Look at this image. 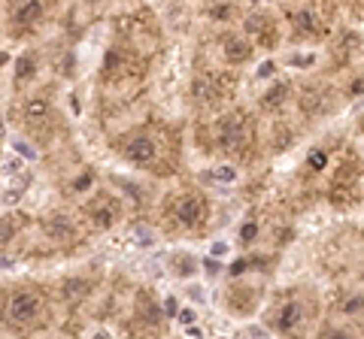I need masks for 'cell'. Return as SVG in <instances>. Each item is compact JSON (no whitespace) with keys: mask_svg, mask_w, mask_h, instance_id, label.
Listing matches in <instances>:
<instances>
[{"mask_svg":"<svg viewBox=\"0 0 364 339\" xmlns=\"http://www.w3.org/2000/svg\"><path fill=\"white\" fill-rule=\"evenodd\" d=\"M224 55H228V61L240 64V61H246V58H249V46L243 43V40H231L228 46H224Z\"/></svg>","mask_w":364,"mask_h":339,"instance_id":"obj_9","label":"cell"},{"mask_svg":"<svg viewBox=\"0 0 364 339\" xmlns=\"http://www.w3.org/2000/svg\"><path fill=\"white\" fill-rule=\"evenodd\" d=\"M176 218H179V224H182V227H195V224L203 218V200H200V197H195V194L182 197V200H179V206H176Z\"/></svg>","mask_w":364,"mask_h":339,"instance_id":"obj_2","label":"cell"},{"mask_svg":"<svg viewBox=\"0 0 364 339\" xmlns=\"http://www.w3.org/2000/svg\"><path fill=\"white\" fill-rule=\"evenodd\" d=\"M349 94H352V97H361V94H364V76L349 85Z\"/></svg>","mask_w":364,"mask_h":339,"instance_id":"obj_21","label":"cell"},{"mask_svg":"<svg viewBox=\"0 0 364 339\" xmlns=\"http://www.w3.org/2000/svg\"><path fill=\"white\" fill-rule=\"evenodd\" d=\"M6 136V124H3V115H0V139Z\"/></svg>","mask_w":364,"mask_h":339,"instance_id":"obj_34","label":"cell"},{"mask_svg":"<svg viewBox=\"0 0 364 339\" xmlns=\"http://www.w3.org/2000/svg\"><path fill=\"white\" fill-rule=\"evenodd\" d=\"M219 142L224 149H237L240 142H243V115H231V118H224L222 121V136Z\"/></svg>","mask_w":364,"mask_h":339,"instance_id":"obj_3","label":"cell"},{"mask_svg":"<svg viewBox=\"0 0 364 339\" xmlns=\"http://www.w3.org/2000/svg\"><path fill=\"white\" fill-rule=\"evenodd\" d=\"M164 309H167L170 315H176V300H173V297H167V300H164Z\"/></svg>","mask_w":364,"mask_h":339,"instance_id":"obj_29","label":"cell"},{"mask_svg":"<svg viewBox=\"0 0 364 339\" xmlns=\"http://www.w3.org/2000/svg\"><path fill=\"white\" fill-rule=\"evenodd\" d=\"M361 309H364V297H349V300L343 303V312H346V315H355V312H361Z\"/></svg>","mask_w":364,"mask_h":339,"instance_id":"obj_17","label":"cell"},{"mask_svg":"<svg viewBox=\"0 0 364 339\" xmlns=\"http://www.w3.org/2000/svg\"><path fill=\"white\" fill-rule=\"evenodd\" d=\"M103 64H107V70H115V67L121 64V58H118V52H110V55H107V61H103Z\"/></svg>","mask_w":364,"mask_h":339,"instance_id":"obj_22","label":"cell"},{"mask_svg":"<svg viewBox=\"0 0 364 339\" xmlns=\"http://www.w3.org/2000/svg\"><path fill=\"white\" fill-rule=\"evenodd\" d=\"M206 179H213V182H234L237 179V170L234 167H219V170H213Z\"/></svg>","mask_w":364,"mask_h":339,"instance_id":"obj_14","label":"cell"},{"mask_svg":"<svg viewBox=\"0 0 364 339\" xmlns=\"http://www.w3.org/2000/svg\"><path fill=\"white\" fill-rule=\"evenodd\" d=\"M19 200H22V191H15V188H12V191L6 194V203L12 206V203H19Z\"/></svg>","mask_w":364,"mask_h":339,"instance_id":"obj_28","label":"cell"},{"mask_svg":"<svg viewBox=\"0 0 364 339\" xmlns=\"http://www.w3.org/2000/svg\"><path fill=\"white\" fill-rule=\"evenodd\" d=\"M40 15H43V3H40V0H28V3H22L19 12H15V25L28 27L33 22H40Z\"/></svg>","mask_w":364,"mask_h":339,"instance_id":"obj_7","label":"cell"},{"mask_svg":"<svg viewBox=\"0 0 364 339\" xmlns=\"http://www.w3.org/2000/svg\"><path fill=\"white\" fill-rule=\"evenodd\" d=\"M203 270H206V273H210V276H216V273H219V261H213V258H210V261H206V263H203Z\"/></svg>","mask_w":364,"mask_h":339,"instance_id":"obj_27","label":"cell"},{"mask_svg":"<svg viewBox=\"0 0 364 339\" xmlns=\"http://www.w3.org/2000/svg\"><path fill=\"white\" fill-rule=\"evenodd\" d=\"M25 118H28L30 124L46 121V118H49V100H46V97H33V100L28 103V109H25Z\"/></svg>","mask_w":364,"mask_h":339,"instance_id":"obj_8","label":"cell"},{"mask_svg":"<svg viewBox=\"0 0 364 339\" xmlns=\"http://www.w3.org/2000/svg\"><path fill=\"white\" fill-rule=\"evenodd\" d=\"M273 70H276V67H273V61H264V64H261V70H258V76H261V79H267V76L273 73Z\"/></svg>","mask_w":364,"mask_h":339,"instance_id":"obj_24","label":"cell"},{"mask_svg":"<svg viewBox=\"0 0 364 339\" xmlns=\"http://www.w3.org/2000/svg\"><path fill=\"white\" fill-rule=\"evenodd\" d=\"M40 309H43L40 294L19 291V294H12L9 306H6V315H9V321H15V324H30V321L40 315Z\"/></svg>","mask_w":364,"mask_h":339,"instance_id":"obj_1","label":"cell"},{"mask_svg":"<svg viewBox=\"0 0 364 339\" xmlns=\"http://www.w3.org/2000/svg\"><path fill=\"white\" fill-rule=\"evenodd\" d=\"M137 236H140V242H143V245H149V242H152V239H149V230H143V227H137Z\"/></svg>","mask_w":364,"mask_h":339,"instance_id":"obj_30","label":"cell"},{"mask_svg":"<svg viewBox=\"0 0 364 339\" xmlns=\"http://www.w3.org/2000/svg\"><path fill=\"white\" fill-rule=\"evenodd\" d=\"M33 67H37L33 55H22L19 61H15V76H19V79H28V76H33Z\"/></svg>","mask_w":364,"mask_h":339,"instance_id":"obj_12","label":"cell"},{"mask_svg":"<svg viewBox=\"0 0 364 339\" xmlns=\"http://www.w3.org/2000/svg\"><path fill=\"white\" fill-rule=\"evenodd\" d=\"M176 315H179L182 324H192V321H195V312H192V309H182V312H176Z\"/></svg>","mask_w":364,"mask_h":339,"instance_id":"obj_26","label":"cell"},{"mask_svg":"<svg viewBox=\"0 0 364 339\" xmlns=\"http://www.w3.org/2000/svg\"><path fill=\"white\" fill-rule=\"evenodd\" d=\"M285 91H288V88H285V85H273V88H270V91H267V94L261 97V103L267 106V109H276V106H280V103L285 100Z\"/></svg>","mask_w":364,"mask_h":339,"instance_id":"obj_11","label":"cell"},{"mask_svg":"<svg viewBox=\"0 0 364 339\" xmlns=\"http://www.w3.org/2000/svg\"><path fill=\"white\" fill-rule=\"evenodd\" d=\"M213 255H224V242H216L213 245Z\"/></svg>","mask_w":364,"mask_h":339,"instance_id":"obj_33","label":"cell"},{"mask_svg":"<svg viewBox=\"0 0 364 339\" xmlns=\"http://www.w3.org/2000/svg\"><path fill=\"white\" fill-rule=\"evenodd\" d=\"M304 321V309L298 306V303H288V306H282L280 309V315H276V330H282V333H288V330H294Z\"/></svg>","mask_w":364,"mask_h":339,"instance_id":"obj_5","label":"cell"},{"mask_svg":"<svg viewBox=\"0 0 364 339\" xmlns=\"http://www.w3.org/2000/svg\"><path fill=\"white\" fill-rule=\"evenodd\" d=\"M246 263H249V261H243V258H240V261H234V266H231V276H240L243 270H246Z\"/></svg>","mask_w":364,"mask_h":339,"instance_id":"obj_25","label":"cell"},{"mask_svg":"<svg viewBox=\"0 0 364 339\" xmlns=\"http://www.w3.org/2000/svg\"><path fill=\"white\" fill-rule=\"evenodd\" d=\"M313 61H316L313 55H294V58H291V64H294V67H309Z\"/></svg>","mask_w":364,"mask_h":339,"instance_id":"obj_20","label":"cell"},{"mask_svg":"<svg viewBox=\"0 0 364 339\" xmlns=\"http://www.w3.org/2000/svg\"><path fill=\"white\" fill-rule=\"evenodd\" d=\"M255 234H258V227H255L252 221H249V224H243V230H240V242H252Z\"/></svg>","mask_w":364,"mask_h":339,"instance_id":"obj_18","label":"cell"},{"mask_svg":"<svg viewBox=\"0 0 364 339\" xmlns=\"http://www.w3.org/2000/svg\"><path fill=\"white\" fill-rule=\"evenodd\" d=\"M6 170H9V173H19V170H22V160H9Z\"/></svg>","mask_w":364,"mask_h":339,"instance_id":"obj_31","label":"cell"},{"mask_svg":"<svg viewBox=\"0 0 364 339\" xmlns=\"http://www.w3.org/2000/svg\"><path fill=\"white\" fill-rule=\"evenodd\" d=\"M91 215H94V221H97L100 227H110V224L115 221V215H118V206H115L110 197H100V200L91 206Z\"/></svg>","mask_w":364,"mask_h":339,"instance_id":"obj_6","label":"cell"},{"mask_svg":"<svg viewBox=\"0 0 364 339\" xmlns=\"http://www.w3.org/2000/svg\"><path fill=\"white\" fill-rule=\"evenodd\" d=\"M85 294V285L82 282H67V288H64V297L67 300H76V297H82Z\"/></svg>","mask_w":364,"mask_h":339,"instance_id":"obj_16","label":"cell"},{"mask_svg":"<svg viewBox=\"0 0 364 339\" xmlns=\"http://www.w3.org/2000/svg\"><path fill=\"white\" fill-rule=\"evenodd\" d=\"M0 266H3V270H9V266H12V261H6V258H0Z\"/></svg>","mask_w":364,"mask_h":339,"instance_id":"obj_35","label":"cell"},{"mask_svg":"<svg viewBox=\"0 0 364 339\" xmlns=\"http://www.w3.org/2000/svg\"><path fill=\"white\" fill-rule=\"evenodd\" d=\"M49 234L55 236V239H61V236H73V227H70V221H67V218L55 215V218L49 221Z\"/></svg>","mask_w":364,"mask_h":339,"instance_id":"obj_10","label":"cell"},{"mask_svg":"<svg viewBox=\"0 0 364 339\" xmlns=\"http://www.w3.org/2000/svg\"><path fill=\"white\" fill-rule=\"evenodd\" d=\"M176 270H179V273H185V276H188V273H192V270H195V266H192V258H182V261H179V263H176Z\"/></svg>","mask_w":364,"mask_h":339,"instance_id":"obj_23","label":"cell"},{"mask_svg":"<svg viewBox=\"0 0 364 339\" xmlns=\"http://www.w3.org/2000/svg\"><path fill=\"white\" fill-rule=\"evenodd\" d=\"M125 155L134 160V164H149V160L155 157V142L146 139V136H137V139H131L125 146Z\"/></svg>","mask_w":364,"mask_h":339,"instance_id":"obj_4","label":"cell"},{"mask_svg":"<svg viewBox=\"0 0 364 339\" xmlns=\"http://www.w3.org/2000/svg\"><path fill=\"white\" fill-rule=\"evenodd\" d=\"M298 30H301V33H316V30H319L313 12H301V15H298Z\"/></svg>","mask_w":364,"mask_h":339,"instance_id":"obj_13","label":"cell"},{"mask_svg":"<svg viewBox=\"0 0 364 339\" xmlns=\"http://www.w3.org/2000/svg\"><path fill=\"white\" fill-rule=\"evenodd\" d=\"M6 61H9V55H6V52H0V67H3Z\"/></svg>","mask_w":364,"mask_h":339,"instance_id":"obj_36","label":"cell"},{"mask_svg":"<svg viewBox=\"0 0 364 339\" xmlns=\"http://www.w3.org/2000/svg\"><path fill=\"white\" fill-rule=\"evenodd\" d=\"M307 164H309V170H325L328 167V155L322 149H313V152H309V157H307Z\"/></svg>","mask_w":364,"mask_h":339,"instance_id":"obj_15","label":"cell"},{"mask_svg":"<svg viewBox=\"0 0 364 339\" xmlns=\"http://www.w3.org/2000/svg\"><path fill=\"white\" fill-rule=\"evenodd\" d=\"M91 182H94V176H91V173H82L79 179L73 182V191H85V188H91Z\"/></svg>","mask_w":364,"mask_h":339,"instance_id":"obj_19","label":"cell"},{"mask_svg":"<svg viewBox=\"0 0 364 339\" xmlns=\"http://www.w3.org/2000/svg\"><path fill=\"white\" fill-rule=\"evenodd\" d=\"M19 152H22V155H25V157H33V152H30V149H28V146H25V142H19Z\"/></svg>","mask_w":364,"mask_h":339,"instance_id":"obj_32","label":"cell"}]
</instances>
